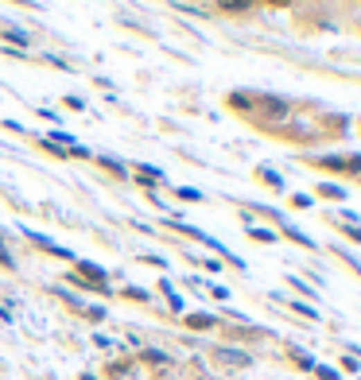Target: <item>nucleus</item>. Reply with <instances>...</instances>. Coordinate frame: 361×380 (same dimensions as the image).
<instances>
[{
  "mask_svg": "<svg viewBox=\"0 0 361 380\" xmlns=\"http://www.w3.org/2000/svg\"><path fill=\"white\" fill-rule=\"evenodd\" d=\"M225 109L237 113L245 125H253L264 136H280L283 128L299 117V109H295L292 98L268 93V89H234V93L225 98Z\"/></svg>",
  "mask_w": 361,
  "mask_h": 380,
  "instance_id": "obj_1",
  "label": "nucleus"
},
{
  "mask_svg": "<svg viewBox=\"0 0 361 380\" xmlns=\"http://www.w3.org/2000/svg\"><path fill=\"white\" fill-rule=\"evenodd\" d=\"M299 163L315 167V171H326V175H338V179H361V152H326V156L303 152Z\"/></svg>",
  "mask_w": 361,
  "mask_h": 380,
  "instance_id": "obj_2",
  "label": "nucleus"
},
{
  "mask_svg": "<svg viewBox=\"0 0 361 380\" xmlns=\"http://www.w3.org/2000/svg\"><path fill=\"white\" fill-rule=\"evenodd\" d=\"M210 8L218 16H229V20H241V16H253L261 8V0H210Z\"/></svg>",
  "mask_w": 361,
  "mask_h": 380,
  "instance_id": "obj_3",
  "label": "nucleus"
},
{
  "mask_svg": "<svg viewBox=\"0 0 361 380\" xmlns=\"http://www.w3.org/2000/svg\"><path fill=\"white\" fill-rule=\"evenodd\" d=\"M214 357H218V365H225V369H249V365H253V357H249L245 350H229V345H218Z\"/></svg>",
  "mask_w": 361,
  "mask_h": 380,
  "instance_id": "obj_4",
  "label": "nucleus"
},
{
  "mask_svg": "<svg viewBox=\"0 0 361 380\" xmlns=\"http://www.w3.org/2000/svg\"><path fill=\"white\" fill-rule=\"evenodd\" d=\"M128 171H132V179H137V183H144L148 190H152V186H167L164 171H159V167H152V163H132Z\"/></svg>",
  "mask_w": 361,
  "mask_h": 380,
  "instance_id": "obj_5",
  "label": "nucleus"
},
{
  "mask_svg": "<svg viewBox=\"0 0 361 380\" xmlns=\"http://www.w3.org/2000/svg\"><path fill=\"white\" fill-rule=\"evenodd\" d=\"M94 163H98L101 171H109L113 179H128V167L121 163V159H113V156H94Z\"/></svg>",
  "mask_w": 361,
  "mask_h": 380,
  "instance_id": "obj_6",
  "label": "nucleus"
},
{
  "mask_svg": "<svg viewBox=\"0 0 361 380\" xmlns=\"http://www.w3.org/2000/svg\"><path fill=\"white\" fill-rule=\"evenodd\" d=\"M315 194L326 198V202H346V198H350L346 194V186H338V183H319L315 186Z\"/></svg>",
  "mask_w": 361,
  "mask_h": 380,
  "instance_id": "obj_7",
  "label": "nucleus"
},
{
  "mask_svg": "<svg viewBox=\"0 0 361 380\" xmlns=\"http://www.w3.org/2000/svg\"><path fill=\"white\" fill-rule=\"evenodd\" d=\"M256 183H264L268 190H283V179L276 175L272 167H256Z\"/></svg>",
  "mask_w": 361,
  "mask_h": 380,
  "instance_id": "obj_8",
  "label": "nucleus"
},
{
  "mask_svg": "<svg viewBox=\"0 0 361 380\" xmlns=\"http://www.w3.org/2000/svg\"><path fill=\"white\" fill-rule=\"evenodd\" d=\"M186 326L191 330H210V326H218L214 314H186Z\"/></svg>",
  "mask_w": 361,
  "mask_h": 380,
  "instance_id": "obj_9",
  "label": "nucleus"
},
{
  "mask_svg": "<svg viewBox=\"0 0 361 380\" xmlns=\"http://www.w3.org/2000/svg\"><path fill=\"white\" fill-rule=\"evenodd\" d=\"M249 241L272 244V241H276V233H272V229H261V225H249Z\"/></svg>",
  "mask_w": 361,
  "mask_h": 380,
  "instance_id": "obj_10",
  "label": "nucleus"
},
{
  "mask_svg": "<svg viewBox=\"0 0 361 380\" xmlns=\"http://www.w3.org/2000/svg\"><path fill=\"white\" fill-rule=\"evenodd\" d=\"M175 198H183V202H202V190H195V186H175Z\"/></svg>",
  "mask_w": 361,
  "mask_h": 380,
  "instance_id": "obj_11",
  "label": "nucleus"
},
{
  "mask_svg": "<svg viewBox=\"0 0 361 380\" xmlns=\"http://www.w3.org/2000/svg\"><path fill=\"white\" fill-rule=\"evenodd\" d=\"M283 237H292V241H299L303 248H315V241H311V237H303L299 229H295V225H283Z\"/></svg>",
  "mask_w": 361,
  "mask_h": 380,
  "instance_id": "obj_12",
  "label": "nucleus"
},
{
  "mask_svg": "<svg viewBox=\"0 0 361 380\" xmlns=\"http://www.w3.org/2000/svg\"><path fill=\"white\" fill-rule=\"evenodd\" d=\"M299 0H261V8H272V12H288V8H295Z\"/></svg>",
  "mask_w": 361,
  "mask_h": 380,
  "instance_id": "obj_13",
  "label": "nucleus"
},
{
  "mask_svg": "<svg viewBox=\"0 0 361 380\" xmlns=\"http://www.w3.org/2000/svg\"><path fill=\"white\" fill-rule=\"evenodd\" d=\"M288 357H292L295 365H299V369H315V361L307 357V353H303V350H288Z\"/></svg>",
  "mask_w": 361,
  "mask_h": 380,
  "instance_id": "obj_14",
  "label": "nucleus"
},
{
  "mask_svg": "<svg viewBox=\"0 0 361 380\" xmlns=\"http://www.w3.org/2000/svg\"><path fill=\"white\" fill-rule=\"evenodd\" d=\"M62 109H70V113H86V101H82V98H70V93H67V98H62Z\"/></svg>",
  "mask_w": 361,
  "mask_h": 380,
  "instance_id": "obj_15",
  "label": "nucleus"
},
{
  "mask_svg": "<svg viewBox=\"0 0 361 380\" xmlns=\"http://www.w3.org/2000/svg\"><path fill=\"white\" fill-rule=\"evenodd\" d=\"M140 357H144L148 365H167V353H159V350H144Z\"/></svg>",
  "mask_w": 361,
  "mask_h": 380,
  "instance_id": "obj_16",
  "label": "nucleus"
},
{
  "mask_svg": "<svg viewBox=\"0 0 361 380\" xmlns=\"http://www.w3.org/2000/svg\"><path fill=\"white\" fill-rule=\"evenodd\" d=\"M288 202H292L295 210H311V194H292Z\"/></svg>",
  "mask_w": 361,
  "mask_h": 380,
  "instance_id": "obj_17",
  "label": "nucleus"
},
{
  "mask_svg": "<svg viewBox=\"0 0 361 380\" xmlns=\"http://www.w3.org/2000/svg\"><path fill=\"white\" fill-rule=\"evenodd\" d=\"M315 377H319V380H342L338 372H334V369H326V365H315Z\"/></svg>",
  "mask_w": 361,
  "mask_h": 380,
  "instance_id": "obj_18",
  "label": "nucleus"
},
{
  "mask_svg": "<svg viewBox=\"0 0 361 380\" xmlns=\"http://www.w3.org/2000/svg\"><path fill=\"white\" fill-rule=\"evenodd\" d=\"M0 264H4V268H12V253L4 248V233H0Z\"/></svg>",
  "mask_w": 361,
  "mask_h": 380,
  "instance_id": "obj_19",
  "label": "nucleus"
},
{
  "mask_svg": "<svg viewBox=\"0 0 361 380\" xmlns=\"http://www.w3.org/2000/svg\"><path fill=\"white\" fill-rule=\"evenodd\" d=\"M326 4H331V0H299L295 8H326Z\"/></svg>",
  "mask_w": 361,
  "mask_h": 380,
  "instance_id": "obj_20",
  "label": "nucleus"
},
{
  "mask_svg": "<svg viewBox=\"0 0 361 380\" xmlns=\"http://www.w3.org/2000/svg\"><path fill=\"white\" fill-rule=\"evenodd\" d=\"M125 299H140V302H144V299H148V295H144V291H140V287H128V291H125Z\"/></svg>",
  "mask_w": 361,
  "mask_h": 380,
  "instance_id": "obj_21",
  "label": "nucleus"
},
{
  "mask_svg": "<svg viewBox=\"0 0 361 380\" xmlns=\"http://www.w3.org/2000/svg\"><path fill=\"white\" fill-rule=\"evenodd\" d=\"M346 237H350V241H358V244H361V225H353V229H350V225H346Z\"/></svg>",
  "mask_w": 361,
  "mask_h": 380,
  "instance_id": "obj_22",
  "label": "nucleus"
}]
</instances>
